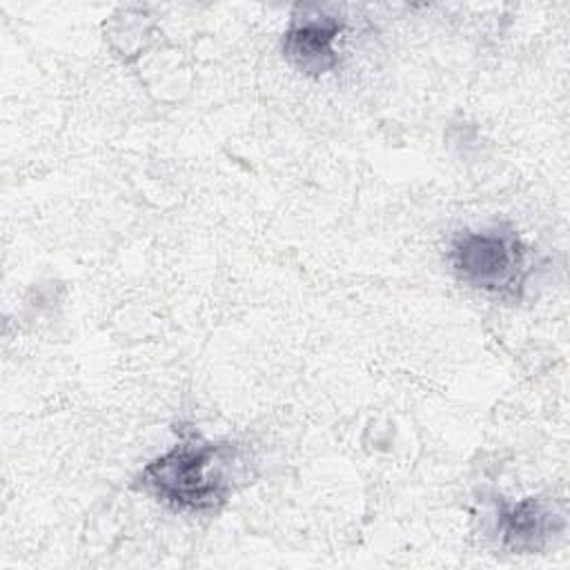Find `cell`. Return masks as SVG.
Here are the masks:
<instances>
[{"label": "cell", "mask_w": 570, "mask_h": 570, "mask_svg": "<svg viewBox=\"0 0 570 570\" xmlns=\"http://www.w3.org/2000/svg\"><path fill=\"white\" fill-rule=\"evenodd\" d=\"M243 465L240 443L189 432L145 463L134 488L176 512L214 514L234 494Z\"/></svg>", "instance_id": "obj_1"}, {"label": "cell", "mask_w": 570, "mask_h": 570, "mask_svg": "<svg viewBox=\"0 0 570 570\" xmlns=\"http://www.w3.org/2000/svg\"><path fill=\"white\" fill-rule=\"evenodd\" d=\"M448 263L463 285L501 301H519L532 272L525 243L503 223L454 234Z\"/></svg>", "instance_id": "obj_2"}, {"label": "cell", "mask_w": 570, "mask_h": 570, "mask_svg": "<svg viewBox=\"0 0 570 570\" xmlns=\"http://www.w3.org/2000/svg\"><path fill=\"white\" fill-rule=\"evenodd\" d=\"M343 31V20L316 4H303L292 13L283 33V58L305 76H323L338 62L334 40Z\"/></svg>", "instance_id": "obj_3"}, {"label": "cell", "mask_w": 570, "mask_h": 570, "mask_svg": "<svg viewBox=\"0 0 570 570\" xmlns=\"http://www.w3.org/2000/svg\"><path fill=\"white\" fill-rule=\"evenodd\" d=\"M568 528L561 503L543 497H525L517 503H501L494 512V534L508 552L530 554L543 550Z\"/></svg>", "instance_id": "obj_4"}]
</instances>
